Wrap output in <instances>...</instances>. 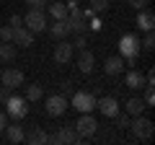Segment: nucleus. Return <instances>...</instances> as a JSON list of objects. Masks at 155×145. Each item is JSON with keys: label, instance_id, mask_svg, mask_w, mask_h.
<instances>
[{"label": "nucleus", "instance_id": "nucleus-1", "mask_svg": "<svg viewBox=\"0 0 155 145\" xmlns=\"http://www.w3.org/2000/svg\"><path fill=\"white\" fill-rule=\"evenodd\" d=\"M47 13L41 11V8H28V13L23 16V26L28 29L31 34H39V31H44L47 29Z\"/></svg>", "mask_w": 155, "mask_h": 145}, {"label": "nucleus", "instance_id": "nucleus-2", "mask_svg": "<svg viewBox=\"0 0 155 145\" xmlns=\"http://www.w3.org/2000/svg\"><path fill=\"white\" fill-rule=\"evenodd\" d=\"M129 130H132V135L137 140H153V135H155V124L142 114L134 117V122H129Z\"/></svg>", "mask_w": 155, "mask_h": 145}, {"label": "nucleus", "instance_id": "nucleus-3", "mask_svg": "<svg viewBox=\"0 0 155 145\" xmlns=\"http://www.w3.org/2000/svg\"><path fill=\"white\" fill-rule=\"evenodd\" d=\"M5 114L8 117H13V119H23L28 114V101H26V96H8V101H5Z\"/></svg>", "mask_w": 155, "mask_h": 145}, {"label": "nucleus", "instance_id": "nucleus-4", "mask_svg": "<svg viewBox=\"0 0 155 145\" xmlns=\"http://www.w3.org/2000/svg\"><path fill=\"white\" fill-rule=\"evenodd\" d=\"M70 106H75L80 114H91L96 109V96L88 93V91H75L70 99Z\"/></svg>", "mask_w": 155, "mask_h": 145}, {"label": "nucleus", "instance_id": "nucleus-5", "mask_svg": "<svg viewBox=\"0 0 155 145\" xmlns=\"http://www.w3.org/2000/svg\"><path fill=\"white\" fill-rule=\"evenodd\" d=\"M119 55L124 60H132V57L140 55V36L137 34H124L119 39Z\"/></svg>", "mask_w": 155, "mask_h": 145}, {"label": "nucleus", "instance_id": "nucleus-6", "mask_svg": "<svg viewBox=\"0 0 155 145\" xmlns=\"http://www.w3.org/2000/svg\"><path fill=\"white\" fill-rule=\"evenodd\" d=\"M72 127H75V132L80 135V137H93V135L98 132V122H96L91 114H80Z\"/></svg>", "mask_w": 155, "mask_h": 145}, {"label": "nucleus", "instance_id": "nucleus-7", "mask_svg": "<svg viewBox=\"0 0 155 145\" xmlns=\"http://www.w3.org/2000/svg\"><path fill=\"white\" fill-rule=\"evenodd\" d=\"M67 106H70V101H67L65 93H54L47 99V114L49 117H62V114L67 112Z\"/></svg>", "mask_w": 155, "mask_h": 145}, {"label": "nucleus", "instance_id": "nucleus-8", "mask_svg": "<svg viewBox=\"0 0 155 145\" xmlns=\"http://www.w3.org/2000/svg\"><path fill=\"white\" fill-rule=\"evenodd\" d=\"M0 83L8 86V88H18V86H23V72L18 67H8V70L0 72Z\"/></svg>", "mask_w": 155, "mask_h": 145}, {"label": "nucleus", "instance_id": "nucleus-9", "mask_svg": "<svg viewBox=\"0 0 155 145\" xmlns=\"http://www.w3.org/2000/svg\"><path fill=\"white\" fill-rule=\"evenodd\" d=\"M96 109H98L104 117H116L119 114V101L114 96H104V99H96Z\"/></svg>", "mask_w": 155, "mask_h": 145}, {"label": "nucleus", "instance_id": "nucleus-10", "mask_svg": "<svg viewBox=\"0 0 155 145\" xmlns=\"http://www.w3.org/2000/svg\"><path fill=\"white\" fill-rule=\"evenodd\" d=\"M72 55H75V49H72L70 42H57V47H54V62H57V65H67V62H72Z\"/></svg>", "mask_w": 155, "mask_h": 145}, {"label": "nucleus", "instance_id": "nucleus-11", "mask_svg": "<svg viewBox=\"0 0 155 145\" xmlns=\"http://www.w3.org/2000/svg\"><path fill=\"white\" fill-rule=\"evenodd\" d=\"M93 67H96V57H93V52L80 49V55H78V70L83 72V75H91V72H93Z\"/></svg>", "mask_w": 155, "mask_h": 145}, {"label": "nucleus", "instance_id": "nucleus-12", "mask_svg": "<svg viewBox=\"0 0 155 145\" xmlns=\"http://www.w3.org/2000/svg\"><path fill=\"white\" fill-rule=\"evenodd\" d=\"M134 21H137L140 31H153V29H155V16H153V11H147V8H140Z\"/></svg>", "mask_w": 155, "mask_h": 145}, {"label": "nucleus", "instance_id": "nucleus-13", "mask_svg": "<svg viewBox=\"0 0 155 145\" xmlns=\"http://www.w3.org/2000/svg\"><path fill=\"white\" fill-rule=\"evenodd\" d=\"M13 42H16V47H31L34 44V34L28 31L26 26H18V29H13Z\"/></svg>", "mask_w": 155, "mask_h": 145}, {"label": "nucleus", "instance_id": "nucleus-14", "mask_svg": "<svg viewBox=\"0 0 155 145\" xmlns=\"http://www.w3.org/2000/svg\"><path fill=\"white\" fill-rule=\"evenodd\" d=\"M104 72H106V75H122V72H124V57L122 55H119V57H109V60H106L104 62Z\"/></svg>", "mask_w": 155, "mask_h": 145}, {"label": "nucleus", "instance_id": "nucleus-15", "mask_svg": "<svg viewBox=\"0 0 155 145\" xmlns=\"http://www.w3.org/2000/svg\"><path fill=\"white\" fill-rule=\"evenodd\" d=\"M57 135V140H60V145H70V143H80V135L75 132V127H72V124H67V127H62L60 132H54Z\"/></svg>", "mask_w": 155, "mask_h": 145}, {"label": "nucleus", "instance_id": "nucleus-16", "mask_svg": "<svg viewBox=\"0 0 155 145\" xmlns=\"http://www.w3.org/2000/svg\"><path fill=\"white\" fill-rule=\"evenodd\" d=\"M47 137H49V135H47L41 127H31L26 135H23V140H26L28 145H44V143H47Z\"/></svg>", "mask_w": 155, "mask_h": 145}, {"label": "nucleus", "instance_id": "nucleus-17", "mask_svg": "<svg viewBox=\"0 0 155 145\" xmlns=\"http://www.w3.org/2000/svg\"><path fill=\"white\" fill-rule=\"evenodd\" d=\"M47 26H49V31H52L54 39H65L67 34H70V23H67V18H62V21H52V23H47Z\"/></svg>", "mask_w": 155, "mask_h": 145}, {"label": "nucleus", "instance_id": "nucleus-18", "mask_svg": "<svg viewBox=\"0 0 155 145\" xmlns=\"http://www.w3.org/2000/svg\"><path fill=\"white\" fill-rule=\"evenodd\" d=\"M23 127L21 124H5V137H8V143H23Z\"/></svg>", "mask_w": 155, "mask_h": 145}, {"label": "nucleus", "instance_id": "nucleus-19", "mask_svg": "<svg viewBox=\"0 0 155 145\" xmlns=\"http://www.w3.org/2000/svg\"><path fill=\"white\" fill-rule=\"evenodd\" d=\"M124 83H127L129 88H142V86H145V75H142V72H137L134 67H129V72H127V78H124Z\"/></svg>", "mask_w": 155, "mask_h": 145}, {"label": "nucleus", "instance_id": "nucleus-20", "mask_svg": "<svg viewBox=\"0 0 155 145\" xmlns=\"http://www.w3.org/2000/svg\"><path fill=\"white\" fill-rule=\"evenodd\" d=\"M16 57V44L13 42H0V62H11Z\"/></svg>", "mask_w": 155, "mask_h": 145}, {"label": "nucleus", "instance_id": "nucleus-21", "mask_svg": "<svg viewBox=\"0 0 155 145\" xmlns=\"http://www.w3.org/2000/svg\"><path fill=\"white\" fill-rule=\"evenodd\" d=\"M49 16L54 18V21H62V18H67V5L65 3H49Z\"/></svg>", "mask_w": 155, "mask_h": 145}, {"label": "nucleus", "instance_id": "nucleus-22", "mask_svg": "<svg viewBox=\"0 0 155 145\" xmlns=\"http://www.w3.org/2000/svg\"><path fill=\"white\" fill-rule=\"evenodd\" d=\"M67 23H70V34H85L88 31V21L83 16L80 18H67Z\"/></svg>", "mask_w": 155, "mask_h": 145}, {"label": "nucleus", "instance_id": "nucleus-23", "mask_svg": "<svg viewBox=\"0 0 155 145\" xmlns=\"http://www.w3.org/2000/svg\"><path fill=\"white\" fill-rule=\"evenodd\" d=\"M145 112V101L142 99H129L127 101V114L129 117H140Z\"/></svg>", "mask_w": 155, "mask_h": 145}, {"label": "nucleus", "instance_id": "nucleus-24", "mask_svg": "<svg viewBox=\"0 0 155 145\" xmlns=\"http://www.w3.org/2000/svg\"><path fill=\"white\" fill-rule=\"evenodd\" d=\"M41 96H44V91H41V86H39V83H31V86L26 88V101H28V104L39 101Z\"/></svg>", "mask_w": 155, "mask_h": 145}, {"label": "nucleus", "instance_id": "nucleus-25", "mask_svg": "<svg viewBox=\"0 0 155 145\" xmlns=\"http://www.w3.org/2000/svg\"><path fill=\"white\" fill-rule=\"evenodd\" d=\"M145 106H153L155 104V91H153V83H145Z\"/></svg>", "mask_w": 155, "mask_h": 145}, {"label": "nucleus", "instance_id": "nucleus-26", "mask_svg": "<svg viewBox=\"0 0 155 145\" xmlns=\"http://www.w3.org/2000/svg\"><path fill=\"white\" fill-rule=\"evenodd\" d=\"M0 42H13V26L11 23L0 29Z\"/></svg>", "mask_w": 155, "mask_h": 145}, {"label": "nucleus", "instance_id": "nucleus-27", "mask_svg": "<svg viewBox=\"0 0 155 145\" xmlns=\"http://www.w3.org/2000/svg\"><path fill=\"white\" fill-rule=\"evenodd\" d=\"M85 47H88V39H85L83 34H78V36H75V42H72V49H78V52H80V49H85Z\"/></svg>", "mask_w": 155, "mask_h": 145}, {"label": "nucleus", "instance_id": "nucleus-28", "mask_svg": "<svg viewBox=\"0 0 155 145\" xmlns=\"http://www.w3.org/2000/svg\"><path fill=\"white\" fill-rule=\"evenodd\" d=\"M91 8H93V13H101L109 8V0H91Z\"/></svg>", "mask_w": 155, "mask_h": 145}, {"label": "nucleus", "instance_id": "nucleus-29", "mask_svg": "<svg viewBox=\"0 0 155 145\" xmlns=\"http://www.w3.org/2000/svg\"><path fill=\"white\" fill-rule=\"evenodd\" d=\"M142 47H145V49H153V47H155V36H153V31H145V39H142Z\"/></svg>", "mask_w": 155, "mask_h": 145}, {"label": "nucleus", "instance_id": "nucleus-30", "mask_svg": "<svg viewBox=\"0 0 155 145\" xmlns=\"http://www.w3.org/2000/svg\"><path fill=\"white\" fill-rule=\"evenodd\" d=\"M101 26H104V23H101V18H98V16H91L88 29H93V31H101Z\"/></svg>", "mask_w": 155, "mask_h": 145}, {"label": "nucleus", "instance_id": "nucleus-31", "mask_svg": "<svg viewBox=\"0 0 155 145\" xmlns=\"http://www.w3.org/2000/svg\"><path fill=\"white\" fill-rule=\"evenodd\" d=\"M13 93V88H8V86H0V101H3V104H5L8 101V96Z\"/></svg>", "mask_w": 155, "mask_h": 145}, {"label": "nucleus", "instance_id": "nucleus-32", "mask_svg": "<svg viewBox=\"0 0 155 145\" xmlns=\"http://www.w3.org/2000/svg\"><path fill=\"white\" fill-rule=\"evenodd\" d=\"M26 5H28V8H41V11H44L47 0H26Z\"/></svg>", "mask_w": 155, "mask_h": 145}, {"label": "nucleus", "instance_id": "nucleus-33", "mask_svg": "<svg viewBox=\"0 0 155 145\" xmlns=\"http://www.w3.org/2000/svg\"><path fill=\"white\" fill-rule=\"evenodd\" d=\"M129 5L140 11V8H147V5H150V0H129Z\"/></svg>", "mask_w": 155, "mask_h": 145}, {"label": "nucleus", "instance_id": "nucleus-34", "mask_svg": "<svg viewBox=\"0 0 155 145\" xmlns=\"http://www.w3.org/2000/svg\"><path fill=\"white\" fill-rule=\"evenodd\" d=\"M11 26H13V29L23 26V16H18V13H16V16H11Z\"/></svg>", "mask_w": 155, "mask_h": 145}, {"label": "nucleus", "instance_id": "nucleus-35", "mask_svg": "<svg viewBox=\"0 0 155 145\" xmlns=\"http://www.w3.org/2000/svg\"><path fill=\"white\" fill-rule=\"evenodd\" d=\"M116 127H119V130H129V117H119Z\"/></svg>", "mask_w": 155, "mask_h": 145}, {"label": "nucleus", "instance_id": "nucleus-36", "mask_svg": "<svg viewBox=\"0 0 155 145\" xmlns=\"http://www.w3.org/2000/svg\"><path fill=\"white\" fill-rule=\"evenodd\" d=\"M5 124H8V114H5V112H0V132L5 130Z\"/></svg>", "mask_w": 155, "mask_h": 145}, {"label": "nucleus", "instance_id": "nucleus-37", "mask_svg": "<svg viewBox=\"0 0 155 145\" xmlns=\"http://www.w3.org/2000/svg\"><path fill=\"white\" fill-rule=\"evenodd\" d=\"M0 72H3V70H0Z\"/></svg>", "mask_w": 155, "mask_h": 145}]
</instances>
